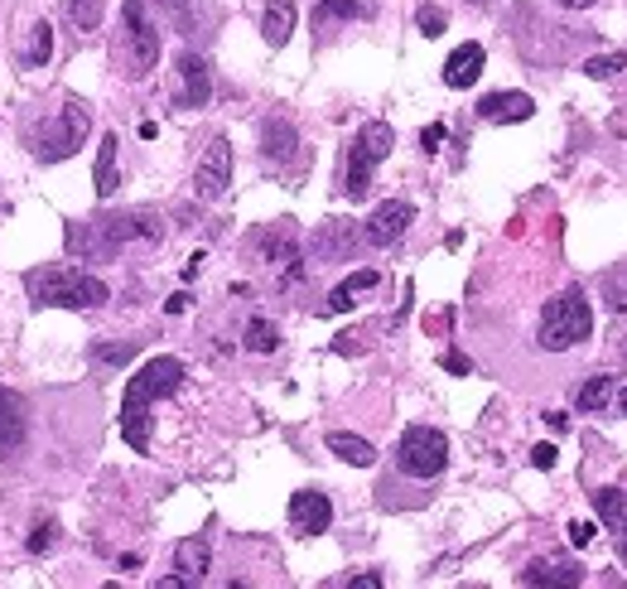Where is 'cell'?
<instances>
[{
    "mask_svg": "<svg viewBox=\"0 0 627 589\" xmlns=\"http://www.w3.org/2000/svg\"><path fill=\"white\" fill-rule=\"evenodd\" d=\"M179 387H184V363L169 358V353H160V358H150L145 367L131 372L126 396H121V435L136 454H150V406L160 396H174Z\"/></svg>",
    "mask_w": 627,
    "mask_h": 589,
    "instance_id": "obj_1",
    "label": "cell"
},
{
    "mask_svg": "<svg viewBox=\"0 0 627 589\" xmlns=\"http://www.w3.org/2000/svg\"><path fill=\"white\" fill-rule=\"evenodd\" d=\"M29 300L39 309H102L111 300L107 281H97L92 271H78V266H39L25 276Z\"/></svg>",
    "mask_w": 627,
    "mask_h": 589,
    "instance_id": "obj_2",
    "label": "cell"
},
{
    "mask_svg": "<svg viewBox=\"0 0 627 589\" xmlns=\"http://www.w3.org/2000/svg\"><path fill=\"white\" fill-rule=\"evenodd\" d=\"M594 334V309L584 300V290H560V295H550L546 309H541V324H536V343L546 348V353H570L579 348L584 338Z\"/></svg>",
    "mask_w": 627,
    "mask_h": 589,
    "instance_id": "obj_3",
    "label": "cell"
},
{
    "mask_svg": "<svg viewBox=\"0 0 627 589\" xmlns=\"http://www.w3.org/2000/svg\"><path fill=\"white\" fill-rule=\"evenodd\" d=\"M391 145H396V131H391L386 121H367V126L357 131V141L348 145L343 194H348V198H367V189H372V169L391 155Z\"/></svg>",
    "mask_w": 627,
    "mask_h": 589,
    "instance_id": "obj_4",
    "label": "cell"
},
{
    "mask_svg": "<svg viewBox=\"0 0 627 589\" xmlns=\"http://www.w3.org/2000/svg\"><path fill=\"white\" fill-rule=\"evenodd\" d=\"M87 126H92V116H87V102L68 97V102H63V107H58V112L44 121V131L34 136V155H39L44 165H54V160H68V155H78L82 141H87Z\"/></svg>",
    "mask_w": 627,
    "mask_h": 589,
    "instance_id": "obj_5",
    "label": "cell"
},
{
    "mask_svg": "<svg viewBox=\"0 0 627 589\" xmlns=\"http://www.w3.org/2000/svg\"><path fill=\"white\" fill-rule=\"evenodd\" d=\"M396 469L410 478H439L449 469V440L435 425H410L396 445Z\"/></svg>",
    "mask_w": 627,
    "mask_h": 589,
    "instance_id": "obj_6",
    "label": "cell"
},
{
    "mask_svg": "<svg viewBox=\"0 0 627 589\" xmlns=\"http://www.w3.org/2000/svg\"><path fill=\"white\" fill-rule=\"evenodd\" d=\"M136 237H145V242H160V218H155L150 208L102 218V223H97V237H92V247H97V252H107V256H116L126 242H136Z\"/></svg>",
    "mask_w": 627,
    "mask_h": 589,
    "instance_id": "obj_7",
    "label": "cell"
},
{
    "mask_svg": "<svg viewBox=\"0 0 627 589\" xmlns=\"http://www.w3.org/2000/svg\"><path fill=\"white\" fill-rule=\"evenodd\" d=\"M126 39H131V73L145 78L160 63V29L145 15V0H126Z\"/></svg>",
    "mask_w": 627,
    "mask_h": 589,
    "instance_id": "obj_8",
    "label": "cell"
},
{
    "mask_svg": "<svg viewBox=\"0 0 627 589\" xmlns=\"http://www.w3.org/2000/svg\"><path fill=\"white\" fill-rule=\"evenodd\" d=\"M227 184H232V145H227V136H218V141H208L203 160H198L193 189H198L203 203H218L227 194Z\"/></svg>",
    "mask_w": 627,
    "mask_h": 589,
    "instance_id": "obj_9",
    "label": "cell"
},
{
    "mask_svg": "<svg viewBox=\"0 0 627 589\" xmlns=\"http://www.w3.org/2000/svg\"><path fill=\"white\" fill-rule=\"evenodd\" d=\"M415 223V208H410L406 198H386L372 208V218L362 227V237L372 242V247H391V242H401L406 237V227Z\"/></svg>",
    "mask_w": 627,
    "mask_h": 589,
    "instance_id": "obj_10",
    "label": "cell"
},
{
    "mask_svg": "<svg viewBox=\"0 0 627 589\" xmlns=\"http://www.w3.org/2000/svg\"><path fill=\"white\" fill-rule=\"evenodd\" d=\"M328 522H333V503H328V493H319V488H300V493L290 498V527H295L300 536L328 532Z\"/></svg>",
    "mask_w": 627,
    "mask_h": 589,
    "instance_id": "obj_11",
    "label": "cell"
},
{
    "mask_svg": "<svg viewBox=\"0 0 627 589\" xmlns=\"http://www.w3.org/2000/svg\"><path fill=\"white\" fill-rule=\"evenodd\" d=\"M478 121H492V126H512V121H531L536 116V102L526 92H488L478 107Z\"/></svg>",
    "mask_w": 627,
    "mask_h": 589,
    "instance_id": "obj_12",
    "label": "cell"
},
{
    "mask_svg": "<svg viewBox=\"0 0 627 589\" xmlns=\"http://www.w3.org/2000/svg\"><path fill=\"white\" fill-rule=\"evenodd\" d=\"M179 78H184V92H179V107H208V97H213V73H208V58L198 54H179Z\"/></svg>",
    "mask_w": 627,
    "mask_h": 589,
    "instance_id": "obj_13",
    "label": "cell"
},
{
    "mask_svg": "<svg viewBox=\"0 0 627 589\" xmlns=\"http://www.w3.org/2000/svg\"><path fill=\"white\" fill-rule=\"evenodd\" d=\"M483 63H488V54H483V44H459L454 54L444 58V83L454 87V92H464V87H473L478 78H483Z\"/></svg>",
    "mask_w": 627,
    "mask_h": 589,
    "instance_id": "obj_14",
    "label": "cell"
},
{
    "mask_svg": "<svg viewBox=\"0 0 627 589\" xmlns=\"http://www.w3.org/2000/svg\"><path fill=\"white\" fill-rule=\"evenodd\" d=\"M295 150H300V131H295L285 116H271V121L261 126V155H266L271 165H285V160H295Z\"/></svg>",
    "mask_w": 627,
    "mask_h": 589,
    "instance_id": "obj_15",
    "label": "cell"
},
{
    "mask_svg": "<svg viewBox=\"0 0 627 589\" xmlns=\"http://www.w3.org/2000/svg\"><path fill=\"white\" fill-rule=\"evenodd\" d=\"M208 565H213V541H208V536H184V541L174 546V570L184 575V585L203 580Z\"/></svg>",
    "mask_w": 627,
    "mask_h": 589,
    "instance_id": "obj_16",
    "label": "cell"
},
{
    "mask_svg": "<svg viewBox=\"0 0 627 589\" xmlns=\"http://www.w3.org/2000/svg\"><path fill=\"white\" fill-rule=\"evenodd\" d=\"M521 585H579L584 580V570L565 556H546V561H531L526 570L517 575Z\"/></svg>",
    "mask_w": 627,
    "mask_h": 589,
    "instance_id": "obj_17",
    "label": "cell"
},
{
    "mask_svg": "<svg viewBox=\"0 0 627 589\" xmlns=\"http://www.w3.org/2000/svg\"><path fill=\"white\" fill-rule=\"evenodd\" d=\"M295 20H300V5H295V0H266V15H261V34H266V44H271V49L290 44Z\"/></svg>",
    "mask_w": 627,
    "mask_h": 589,
    "instance_id": "obj_18",
    "label": "cell"
},
{
    "mask_svg": "<svg viewBox=\"0 0 627 589\" xmlns=\"http://www.w3.org/2000/svg\"><path fill=\"white\" fill-rule=\"evenodd\" d=\"M382 281V276H377V271H372V266H362V271H353V276H348V281H338L333 285V290H328V314H348V309L357 305V295H362V290H372V285Z\"/></svg>",
    "mask_w": 627,
    "mask_h": 589,
    "instance_id": "obj_19",
    "label": "cell"
},
{
    "mask_svg": "<svg viewBox=\"0 0 627 589\" xmlns=\"http://www.w3.org/2000/svg\"><path fill=\"white\" fill-rule=\"evenodd\" d=\"M116 150H121V141L107 131V136H102V145H97V169H92L97 198H111L116 189H121V174H116Z\"/></svg>",
    "mask_w": 627,
    "mask_h": 589,
    "instance_id": "obj_20",
    "label": "cell"
},
{
    "mask_svg": "<svg viewBox=\"0 0 627 589\" xmlns=\"http://www.w3.org/2000/svg\"><path fill=\"white\" fill-rule=\"evenodd\" d=\"M328 449H333L343 464H353V469H372V464H377V449H372V440L348 435V430H333V435H328Z\"/></svg>",
    "mask_w": 627,
    "mask_h": 589,
    "instance_id": "obj_21",
    "label": "cell"
},
{
    "mask_svg": "<svg viewBox=\"0 0 627 589\" xmlns=\"http://www.w3.org/2000/svg\"><path fill=\"white\" fill-rule=\"evenodd\" d=\"M25 396L10 392V387H0V449L20 445V435H25Z\"/></svg>",
    "mask_w": 627,
    "mask_h": 589,
    "instance_id": "obj_22",
    "label": "cell"
},
{
    "mask_svg": "<svg viewBox=\"0 0 627 589\" xmlns=\"http://www.w3.org/2000/svg\"><path fill=\"white\" fill-rule=\"evenodd\" d=\"M353 242H357V227L348 223V218H333V223H324L319 232H314V252L319 256H348L353 252Z\"/></svg>",
    "mask_w": 627,
    "mask_h": 589,
    "instance_id": "obj_23",
    "label": "cell"
},
{
    "mask_svg": "<svg viewBox=\"0 0 627 589\" xmlns=\"http://www.w3.org/2000/svg\"><path fill=\"white\" fill-rule=\"evenodd\" d=\"M338 20H367V5L362 0H319L314 5V29H328Z\"/></svg>",
    "mask_w": 627,
    "mask_h": 589,
    "instance_id": "obj_24",
    "label": "cell"
},
{
    "mask_svg": "<svg viewBox=\"0 0 627 589\" xmlns=\"http://www.w3.org/2000/svg\"><path fill=\"white\" fill-rule=\"evenodd\" d=\"M594 512H599V522H608V532H618L627 522V493L623 488H599L594 493Z\"/></svg>",
    "mask_w": 627,
    "mask_h": 589,
    "instance_id": "obj_25",
    "label": "cell"
},
{
    "mask_svg": "<svg viewBox=\"0 0 627 589\" xmlns=\"http://www.w3.org/2000/svg\"><path fill=\"white\" fill-rule=\"evenodd\" d=\"M49 54H54V25H49V20H39V25H34V34H29L25 54H20V63H25V68H44V63H49Z\"/></svg>",
    "mask_w": 627,
    "mask_h": 589,
    "instance_id": "obj_26",
    "label": "cell"
},
{
    "mask_svg": "<svg viewBox=\"0 0 627 589\" xmlns=\"http://www.w3.org/2000/svg\"><path fill=\"white\" fill-rule=\"evenodd\" d=\"M242 343H246V353H275L280 348V329H275L271 319H251Z\"/></svg>",
    "mask_w": 627,
    "mask_h": 589,
    "instance_id": "obj_27",
    "label": "cell"
},
{
    "mask_svg": "<svg viewBox=\"0 0 627 589\" xmlns=\"http://www.w3.org/2000/svg\"><path fill=\"white\" fill-rule=\"evenodd\" d=\"M608 396H613V377H589V382L579 387V396H574V406H579V411H603Z\"/></svg>",
    "mask_w": 627,
    "mask_h": 589,
    "instance_id": "obj_28",
    "label": "cell"
},
{
    "mask_svg": "<svg viewBox=\"0 0 627 589\" xmlns=\"http://www.w3.org/2000/svg\"><path fill=\"white\" fill-rule=\"evenodd\" d=\"M603 295H608V309H613V314H627V261L603 276Z\"/></svg>",
    "mask_w": 627,
    "mask_h": 589,
    "instance_id": "obj_29",
    "label": "cell"
},
{
    "mask_svg": "<svg viewBox=\"0 0 627 589\" xmlns=\"http://www.w3.org/2000/svg\"><path fill=\"white\" fill-rule=\"evenodd\" d=\"M623 68H627L623 49H613V54H594L589 63H584V73H589V78H599V83H603V78H618Z\"/></svg>",
    "mask_w": 627,
    "mask_h": 589,
    "instance_id": "obj_30",
    "label": "cell"
},
{
    "mask_svg": "<svg viewBox=\"0 0 627 589\" xmlns=\"http://www.w3.org/2000/svg\"><path fill=\"white\" fill-rule=\"evenodd\" d=\"M68 20H73V29H97L102 25V0H68Z\"/></svg>",
    "mask_w": 627,
    "mask_h": 589,
    "instance_id": "obj_31",
    "label": "cell"
},
{
    "mask_svg": "<svg viewBox=\"0 0 627 589\" xmlns=\"http://www.w3.org/2000/svg\"><path fill=\"white\" fill-rule=\"evenodd\" d=\"M136 353H140V343H136V338H131V343H97V348H92V358H97V363H107V367H116V363H131Z\"/></svg>",
    "mask_w": 627,
    "mask_h": 589,
    "instance_id": "obj_32",
    "label": "cell"
},
{
    "mask_svg": "<svg viewBox=\"0 0 627 589\" xmlns=\"http://www.w3.org/2000/svg\"><path fill=\"white\" fill-rule=\"evenodd\" d=\"M415 25H420L425 39H439V34L449 29V20H444V10H439V5H420V10H415Z\"/></svg>",
    "mask_w": 627,
    "mask_h": 589,
    "instance_id": "obj_33",
    "label": "cell"
},
{
    "mask_svg": "<svg viewBox=\"0 0 627 589\" xmlns=\"http://www.w3.org/2000/svg\"><path fill=\"white\" fill-rule=\"evenodd\" d=\"M164 10L174 15L179 34H193V10H189V0H164Z\"/></svg>",
    "mask_w": 627,
    "mask_h": 589,
    "instance_id": "obj_34",
    "label": "cell"
},
{
    "mask_svg": "<svg viewBox=\"0 0 627 589\" xmlns=\"http://www.w3.org/2000/svg\"><path fill=\"white\" fill-rule=\"evenodd\" d=\"M49 541H54V522H39L34 536H29V551H34V556H44V551H49Z\"/></svg>",
    "mask_w": 627,
    "mask_h": 589,
    "instance_id": "obj_35",
    "label": "cell"
},
{
    "mask_svg": "<svg viewBox=\"0 0 627 589\" xmlns=\"http://www.w3.org/2000/svg\"><path fill=\"white\" fill-rule=\"evenodd\" d=\"M594 532H599L594 522H570V546H579V551H584V546L594 541Z\"/></svg>",
    "mask_w": 627,
    "mask_h": 589,
    "instance_id": "obj_36",
    "label": "cell"
},
{
    "mask_svg": "<svg viewBox=\"0 0 627 589\" xmlns=\"http://www.w3.org/2000/svg\"><path fill=\"white\" fill-rule=\"evenodd\" d=\"M439 145H444V121H435V126H425V136H420V150H425V155H435Z\"/></svg>",
    "mask_w": 627,
    "mask_h": 589,
    "instance_id": "obj_37",
    "label": "cell"
},
{
    "mask_svg": "<svg viewBox=\"0 0 627 589\" xmlns=\"http://www.w3.org/2000/svg\"><path fill=\"white\" fill-rule=\"evenodd\" d=\"M555 459H560V449H555V445H536V449H531V464H536V469H555Z\"/></svg>",
    "mask_w": 627,
    "mask_h": 589,
    "instance_id": "obj_38",
    "label": "cell"
},
{
    "mask_svg": "<svg viewBox=\"0 0 627 589\" xmlns=\"http://www.w3.org/2000/svg\"><path fill=\"white\" fill-rule=\"evenodd\" d=\"M444 372H454V377H468V372H473V363H468L464 353H444Z\"/></svg>",
    "mask_w": 627,
    "mask_h": 589,
    "instance_id": "obj_39",
    "label": "cell"
},
{
    "mask_svg": "<svg viewBox=\"0 0 627 589\" xmlns=\"http://www.w3.org/2000/svg\"><path fill=\"white\" fill-rule=\"evenodd\" d=\"M348 589H382V575H353Z\"/></svg>",
    "mask_w": 627,
    "mask_h": 589,
    "instance_id": "obj_40",
    "label": "cell"
},
{
    "mask_svg": "<svg viewBox=\"0 0 627 589\" xmlns=\"http://www.w3.org/2000/svg\"><path fill=\"white\" fill-rule=\"evenodd\" d=\"M184 309H189V295H184V290H179V295H169V300H164V314H184Z\"/></svg>",
    "mask_w": 627,
    "mask_h": 589,
    "instance_id": "obj_41",
    "label": "cell"
},
{
    "mask_svg": "<svg viewBox=\"0 0 627 589\" xmlns=\"http://www.w3.org/2000/svg\"><path fill=\"white\" fill-rule=\"evenodd\" d=\"M546 425H550V430H555V435H565V430H570V421H565L560 411H546Z\"/></svg>",
    "mask_w": 627,
    "mask_h": 589,
    "instance_id": "obj_42",
    "label": "cell"
},
{
    "mask_svg": "<svg viewBox=\"0 0 627 589\" xmlns=\"http://www.w3.org/2000/svg\"><path fill=\"white\" fill-rule=\"evenodd\" d=\"M613 536H618V551H623V561H627V522H623V527H618Z\"/></svg>",
    "mask_w": 627,
    "mask_h": 589,
    "instance_id": "obj_43",
    "label": "cell"
},
{
    "mask_svg": "<svg viewBox=\"0 0 627 589\" xmlns=\"http://www.w3.org/2000/svg\"><path fill=\"white\" fill-rule=\"evenodd\" d=\"M560 5H565V10H589L594 0H560Z\"/></svg>",
    "mask_w": 627,
    "mask_h": 589,
    "instance_id": "obj_44",
    "label": "cell"
},
{
    "mask_svg": "<svg viewBox=\"0 0 627 589\" xmlns=\"http://www.w3.org/2000/svg\"><path fill=\"white\" fill-rule=\"evenodd\" d=\"M618 406H623V416H627V387H623V392H618Z\"/></svg>",
    "mask_w": 627,
    "mask_h": 589,
    "instance_id": "obj_45",
    "label": "cell"
},
{
    "mask_svg": "<svg viewBox=\"0 0 627 589\" xmlns=\"http://www.w3.org/2000/svg\"><path fill=\"white\" fill-rule=\"evenodd\" d=\"M478 5H488V0H478Z\"/></svg>",
    "mask_w": 627,
    "mask_h": 589,
    "instance_id": "obj_46",
    "label": "cell"
}]
</instances>
